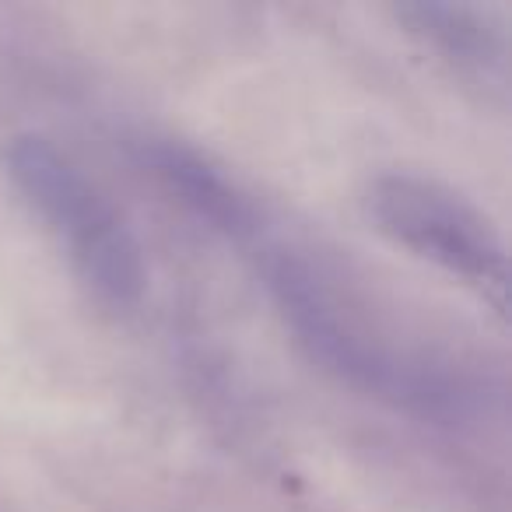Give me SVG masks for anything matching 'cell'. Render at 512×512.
I'll return each instance as SVG.
<instances>
[{
  "label": "cell",
  "instance_id": "cell-5",
  "mask_svg": "<svg viewBox=\"0 0 512 512\" xmlns=\"http://www.w3.org/2000/svg\"><path fill=\"white\" fill-rule=\"evenodd\" d=\"M155 169L214 228H225L232 235H242L253 228V207L246 204V197L221 172L200 162L197 155L176 148V144H165V148L155 151Z\"/></svg>",
  "mask_w": 512,
  "mask_h": 512
},
{
  "label": "cell",
  "instance_id": "cell-1",
  "mask_svg": "<svg viewBox=\"0 0 512 512\" xmlns=\"http://www.w3.org/2000/svg\"><path fill=\"white\" fill-rule=\"evenodd\" d=\"M271 288L299 344L330 372L418 414L449 418L463 411L467 390L460 379L383 341L306 260L278 256L271 264Z\"/></svg>",
  "mask_w": 512,
  "mask_h": 512
},
{
  "label": "cell",
  "instance_id": "cell-2",
  "mask_svg": "<svg viewBox=\"0 0 512 512\" xmlns=\"http://www.w3.org/2000/svg\"><path fill=\"white\" fill-rule=\"evenodd\" d=\"M4 169L102 299L113 306L141 302L148 285L141 242L67 151L50 137L18 134L4 148Z\"/></svg>",
  "mask_w": 512,
  "mask_h": 512
},
{
  "label": "cell",
  "instance_id": "cell-3",
  "mask_svg": "<svg viewBox=\"0 0 512 512\" xmlns=\"http://www.w3.org/2000/svg\"><path fill=\"white\" fill-rule=\"evenodd\" d=\"M369 214L397 246L474 288L498 316L509 309V256L498 228L467 197L418 172H386L369 186Z\"/></svg>",
  "mask_w": 512,
  "mask_h": 512
},
{
  "label": "cell",
  "instance_id": "cell-4",
  "mask_svg": "<svg viewBox=\"0 0 512 512\" xmlns=\"http://www.w3.org/2000/svg\"><path fill=\"white\" fill-rule=\"evenodd\" d=\"M397 18L460 71L505 85L509 32L502 11L474 4H404Z\"/></svg>",
  "mask_w": 512,
  "mask_h": 512
}]
</instances>
